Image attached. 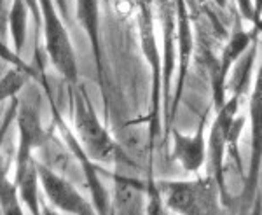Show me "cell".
Listing matches in <instances>:
<instances>
[{
    "label": "cell",
    "instance_id": "obj_7",
    "mask_svg": "<svg viewBox=\"0 0 262 215\" xmlns=\"http://www.w3.org/2000/svg\"><path fill=\"white\" fill-rule=\"evenodd\" d=\"M206 116L201 119L194 135H182L179 130H170L173 137V153L175 161L182 164L185 171L198 174L206 161V137H205Z\"/></svg>",
    "mask_w": 262,
    "mask_h": 215
},
{
    "label": "cell",
    "instance_id": "obj_17",
    "mask_svg": "<svg viewBox=\"0 0 262 215\" xmlns=\"http://www.w3.org/2000/svg\"><path fill=\"white\" fill-rule=\"evenodd\" d=\"M25 4H27L28 11H30L32 14L35 16L37 27H40V11H39V2H37V0H25Z\"/></svg>",
    "mask_w": 262,
    "mask_h": 215
},
{
    "label": "cell",
    "instance_id": "obj_12",
    "mask_svg": "<svg viewBox=\"0 0 262 215\" xmlns=\"http://www.w3.org/2000/svg\"><path fill=\"white\" fill-rule=\"evenodd\" d=\"M9 30L14 44V53H21L27 42V28H28V7L25 0H12V6L7 16Z\"/></svg>",
    "mask_w": 262,
    "mask_h": 215
},
{
    "label": "cell",
    "instance_id": "obj_21",
    "mask_svg": "<svg viewBox=\"0 0 262 215\" xmlns=\"http://www.w3.org/2000/svg\"><path fill=\"white\" fill-rule=\"evenodd\" d=\"M111 215H112V212H111Z\"/></svg>",
    "mask_w": 262,
    "mask_h": 215
},
{
    "label": "cell",
    "instance_id": "obj_9",
    "mask_svg": "<svg viewBox=\"0 0 262 215\" xmlns=\"http://www.w3.org/2000/svg\"><path fill=\"white\" fill-rule=\"evenodd\" d=\"M175 18H177V46H179V60H180V74H179V84H177V93L173 98V109L170 111V121H168V132L171 130V119L179 107V100L184 91L185 74H187L189 60H191L192 53V30H191V21H189L187 6L185 0H175Z\"/></svg>",
    "mask_w": 262,
    "mask_h": 215
},
{
    "label": "cell",
    "instance_id": "obj_4",
    "mask_svg": "<svg viewBox=\"0 0 262 215\" xmlns=\"http://www.w3.org/2000/svg\"><path fill=\"white\" fill-rule=\"evenodd\" d=\"M48 100H49V105H51V111H53V117H54V123H56V128L60 130L61 137L65 138L70 154L74 156V159L79 163V166H81V171H82L84 179H86L88 187H90L91 205H93V208H95L96 215H111L112 198H111V195H108L107 189H105L103 182H101L100 174H98V170H96L95 163L88 158V154L82 150L81 143L77 142V138H75L74 132L70 130V126L63 121L61 114L56 107V102H54L53 96H51V93H49V88H48Z\"/></svg>",
    "mask_w": 262,
    "mask_h": 215
},
{
    "label": "cell",
    "instance_id": "obj_8",
    "mask_svg": "<svg viewBox=\"0 0 262 215\" xmlns=\"http://www.w3.org/2000/svg\"><path fill=\"white\" fill-rule=\"evenodd\" d=\"M252 37H253L252 33L245 32L242 25H239V21H236L234 30L231 33V39L226 44V48H224V51L221 54V61H219V67L215 69V75H213V93H215L217 109L224 103V95H226L224 90H226L229 69L234 65V61H238L248 51V48L252 44Z\"/></svg>",
    "mask_w": 262,
    "mask_h": 215
},
{
    "label": "cell",
    "instance_id": "obj_3",
    "mask_svg": "<svg viewBox=\"0 0 262 215\" xmlns=\"http://www.w3.org/2000/svg\"><path fill=\"white\" fill-rule=\"evenodd\" d=\"M40 11V27L44 35V49L58 74L72 86L79 84L77 56L65 25L58 14L54 0H37Z\"/></svg>",
    "mask_w": 262,
    "mask_h": 215
},
{
    "label": "cell",
    "instance_id": "obj_18",
    "mask_svg": "<svg viewBox=\"0 0 262 215\" xmlns=\"http://www.w3.org/2000/svg\"><path fill=\"white\" fill-rule=\"evenodd\" d=\"M6 0H0V35L6 33Z\"/></svg>",
    "mask_w": 262,
    "mask_h": 215
},
{
    "label": "cell",
    "instance_id": "obj_15",
    "mask_svg": "<svg viewBox=\"0 0 262 215\" xmlns=\"http://www.w3.org/2000/svg\"><path fill=\"white\" fill-rule=\"evenodd\" d=\"M145 215H166V208L152 175H149V180L145 184Z\"/></svg>",
    "mask_w": 262,
    "mask_h": 215
},
{
    "label": "cell",
    "instance_id": "obj_2",
    "mask_svg": "<svg viewBox=\"0 0 262 215\" xmlns=\"http://www.w3.org/2000/svg\"><path fill=\"white\" fill-rule=\"evenodd\" d=\"M166 210L179 215H221V189L212 175L156 182Z\"/></svg>",
    "mask_w": 262,
    "mask_h": 215
},
{
    "label": "cell",
    "instance_id": "obj_6",
    "mask_svg": "<svg viewBox=\"0 0 262 215\" xmlns=\"http://www.w3.org/2000/svg\"><path fill=\"white\" fill-rule=\"evenodd\" d=\"M18 130L19 143L16 164L33 159V150L40 149L49 138V133L42 128L40 119V105L39 98L33 100L32 96H23L18 103Z\"/></svg>",
    "mask_w": 262,
    "mask_h": 215
},
{
    "label": "cell",
    "instance_id": "obj_13",
    "mask_svg": "<svg viewBox=\"0 0 262 215\" xmlns=\"http://www.w3.org/2000/svg\"><path fill=\"white\" fill-rule=\"evenodd\" d=\"M0 215H25L16 184L0 164Z\"/></svg>",
    "mask_w": 262,
    "mask_h": 215
},
{
    "label": "cell",
    "instance_id": "obj_1",
    "mask_svg": "<svg viewBox=\"0 0 262 215\" xmlns=\"http://www.w3.org/2000/svg\"><path fill=\"white\" fill-rule=\"evenodd\" d=\"M72 95V114H74V128L75 138L81 143L82 150L93 163L101 164H117L128 163L124 159L121 145L111 137L103 124H101L98 114H96L93 102L84 90L82 84H75L70 88Z\"/></svg>",
    "mask_w": 262,
    "mask_h": 215
},
{
    "label": "cell",
    "instance_id": "obj_11",
    "mask_svg": "<svg viewBox=\"0 0 262 215\" xmlns=\"http://www.w3.org/2000/svg\"><path fill=\"white\" fill-rule=\"evenodd\" d=\"M77 19L86 32L95 53L96 69L101 75V48H100V2L98 0H77Z\"/></svg>",
    "mask_w": 262,
    "mask_h": 215
},
{
    "label": "cell",
    "instance_id": "obj_19",
    "mask_svg": "<svg viewBox=\"0 0 262 215\" xmlns=\"http://www.w3.org/2000/svg\"><path fill=\"white\" fill-rule=\"evenodd\" d=\"M54 4H56L58 7H61V12L65 18H69V6H67V0H54Z\"/></svg>",
    "mask_w": 262,
    "mask_h": 215
},
{
    "label": "cell",
    "instance_id": "obj_20",
    "mask_svg": "<svg viewBox=\"0 0 262 215\" xmlns=\"http://www.w3.org/2000/svg\"><path fill=\"white\" fill-rule=\"evenodd\" d=\"M215 2H217V4H219V6H221V7H224V6H226V0H215Z\"/></svg>",
    "mask_w": 262,
    "mask_h": 215
},
{
    "label": "cell",
    "instance_id": "obj_5",
    "mask_svg": "<svg viewBox=\"0 0 262 215\" xmlns=\"http://www.w3.org/2000/svg\"><path fill=\"white\" fill-rule=\"evenodd\" d=\"M37 175H39V185L49 200V205L58 212L67 215H96L91 201H88L65 177L49 170L40 161H37Z\"/></svg>",
    "mask_w": 262,
    "mask_h": 215
},
{
    "label": "cell",
    "instance_id": "obj_14",
    "mask_svg": "<svg viewBox=\"0 0 262 215\" xmlns=\"http://www.w3.org/2000/svg\"><path fill=\"white\" fill-rule=\"evenodd\" d=\"M30 75L18 69H11L0 77V103L6 102L9 98H14L18 93L23 90Z\"/></svg>",
    "mask_w": 262,
    "mask_h": 215
},
{
    "label": "cell",
    "instance_id": "obj_10",
    "mask_svg": "<svg viewBox=\"0 0 262 215\" xmlns=\"http://www.w3.org/2000/svg\"><path fill=\"white\" fill-rule=\"evenodd\" d=\"M21 203L28 208L32 215H42L40 198H39V175H37V159L16 164L14 180Z\"/></svg>",
    "mask_w": 262,
    "mask_h": 215
},
{
    "label": "cell",
    "instance_id": "obj_16",
    "mask_svg": "<svg viewBox=\"0 0 262 215\" xmlns=\"http://www.w3.org/2000/svg\"><path fill=\"white\" fill-rule=\"evenodd\" d=\"M0 61L11 63L12 69H18L21 72H25V74L30 75V77L35 75V70H33V67L28 65V63L25 61L18 53H14L11 48H7V44H6V42H2V40H0Z\"/></svg>",
    "mask_w": 262,
    "mask_h": 215
}]
</instances>
